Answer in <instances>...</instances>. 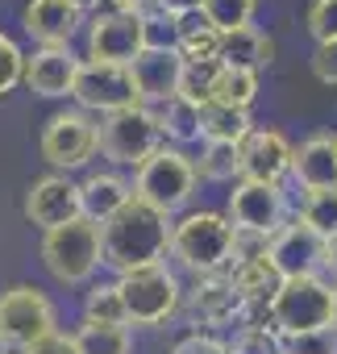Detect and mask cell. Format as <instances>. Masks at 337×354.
I'll list each match as a JSON object with an SVG mask.
<instances>
[{
  "label": "cell",
  "mask_w": 337,
  "mask_h": 354,
  "mask_svg": "<svg viewBox=\"0 0 337 354\" xmlns=\"http://www.w3.org/2000/svg\"><path fill=\"white\" fill-rule=\"evenodd\" d=\"M171 217L142 205L137 196L100 225V246H104V267L125 275V271H137V267H154V263H166L171 254Z\"/></svg>",
  "instance_id": "obj_1"
},
{
  "label": "cell",
  "mask_w": 337,
  "mask_h": 354,
  "mask_svg": "<svg viewBox=\"0 0 337 354\" xmlns=\"http://www.w3.org/2000/svg\"><path fill=\"white\" fill-rule=\"evenodd\" d=\"M171 254L192 275H221L233 263V225L225 213L192 209L171 225Z\"/></svg>",
  "instance_id": "obj_2"
},
{
  "label": "cell",
  "mask_w": 337,
  "mask_h": 354,
  "mask_svg": "<svg viewBox=\"0 0 337 354\" xmlns=\"http://www.w3.org/2000/svg\"><path fill=\"white\" fill-rule=\"evenodd\" d=\"M200 175L192 167V154H184L180 146H162L158 154H150L137 171H133V196L158 213H180L192 205Z\"/></svg>",
  "instance_id": "obj_3"
},
{
  "label": "cell",
  "mask_w": 337,
  "mask_h": 354,
  "mask_svg": "<svg viewBox=\"0 0 337 354\" xmlns=\"http://www.w3.org/2000/svg\"><path fill=\"white\" fill-rule=\"evenodd\" d=\"M42 267H46L50 279H59L63 288L88 283V279L104 267L100 225L88 221V217H75L71 225L46 230V234H42Z\"/></svg>",
  "instance_id": "obj_4"
},
{
  "label": "cell",
  "mask_w": 337,
  "mask_h": 354,
  "mask_svg": "<svg viewBox=\"0 0 337 354\" xmlns=\"http://www.w3.org/2000/svg\"><path fill=\"white\" fill-rule=\"evenodd\" d=\"M113 283H117V296H121V308H125V325H162L184 304V288H180L175 271L166 263L125 271Z\"/></svg>",
  "instance_id": "obj_5"
},
{
  "label": "cell",
  "mask_w": 337,
  "mask_h": 354,
  "mask_svg": "<svg viewBox=\"0 0 337 354\" xmlns=\"http://www.w3.org/2000/svg\"><path fill=\"white\" fill-rule=\"evenodd\" d=\"M267 308H271V329H275L279 337L329 329V321H333V283L320 279V275L283 279Z\"/></svg>",
  "instance_id": "obj_6"
},
{
  "label": "cell",
  "mask_w": 337,
  "mask_h": 354,
  "mask_svg": "<svg viewBox=\"0 0 337 354\" xmlns=\"http://www.w3.org/2000/svg\"><path fill=\"white\" fill-rule=\"evenodd\" d=\"M59 333V313L50 296L34 283H17L0 292V346L9 354H21L26 346Z\"/></svg>",
  "instance_id": "obj_7"
},
{
  "label": "cell",
  "mask_w": 337,
  "mask_h": 354,
  "mask_svg": "<svg viewBox=\"0 0 337 354\" xmlns=\"http://www.w3.org/2000/svg\"><path fill=\"white\" fill-rule=\"evenodd\" d=\"M100 129V154L117 167H142L150 154H158L166 146L162 138V125H158V113L154 109H125V113H113L104 121H96Z\"/></svg>",
  "instance_id": "obj_8"
},
{
  "label": "cell",
  "mask_w": 337,
  "mask_h": 354,
  "mask_svg": "<svg viewBox=\"0 0 337 354\" xmlns=\"http://www.w3.org/2000/svg\"><path fill=\"white\" fill-rule=\"evenodd\" d=\"M71 100L88 117L92 113L113 117V113H125V109H142V96H137V84H133L129 67L96 63V59H84L79 63L75 84H71Z\"/></svg>",
  "instance_id": "obj_9"
},
{
  "label": "cell",
  "mask_w": 337,
  "mask_h": 354,
  "mask_svg": "<svg viewBox=\"0 0 337 354\" xmlns=\"http://www.w3.org/2000/svg\"><path fill=\"white\" fill-rule=\"evenodd\" d=\"M38 150L63 175V171H75V167H88L92 162V154L100 150V129H96V121L88 113L63 109V113L46 117L42 138H38Z\"/></svg>",
  "instance_id": "obj_10"
},
{
  "label": "cell",
  "mask_w": 337,
  "mask_h": 354,
  "mask_svg": "<svg viewBox=\"0 0 337 354\" xmlns=\"http://www.w3.org/2000/svg\"><path fill=\"white\" fill-rule=\"evenodd\" d=\"M225 217L233 230H250V234H279L287 225V201L279 184H254V180H238L225 205Z\"/></svg>",
  "instance_id": "obj_11"
},
{
  "label": "cell",
  "mask_w": 337,
  "mask_h": 354,
  "mask_svg": "<svg viewBox=\"0 0 337 354\" xmlns=\"http://www.w3.org/2000/svg\"><path fill=\"white\" fill-rule=\"evenodd\" d=\"M267 259H271V267L279 271V279L320 275V267H325V238H320L316 230H308L300 217H291L279 234H271Z\"/></svg>",
  "instance_id": "obj_12"
},
{
  "label": "cell",
  "mask_w": 337,
  "mask_h": 354,
  "mask_svg": "<svg viewBox=\"0 0 337 354\" xmlns=\"http://www.w3.org/2000/svg\"><path fill=\"white\" fill-rule=\"evenodd\" d=\"M137 55H142V17L137 13L108 9V13L92 17V26H88V59L129 67Z\"/></svg>",
  "instance_id": "obj_13"
},
{
  "label": "cell",
  "mask_w": 337,
  "mask_h": 354,
  "mask_svg": "<svg viewBox=\"0 0 337 354\" xmlns=\"http://www.w3.org/2000/svg\"><path fill=\"white\" fill-rule=\"evenodd\" d=\"M291 142L279 129L254 125L242 142H238V162H242V180L254 184H283V175L291 171Z\"/></svg>",
  "instance_id": "obj_14"
},
{
  "label": "cell",
  "mask_w": 337,
  "mask_h": 354,
  "mask_svg": "<svg viewBox=\"0 0 337 354\" xmlns=\"http://www.w3.org/2000/svg\"><path fill=\"white\" fill-rule=\"evenodd\" d=\"M79 213V184L67 180V175H42V180L30 184L26 192V221L38 225L42 234L46 230H59V225H71Z\"/></svg>",
  "instance_id": "obj_15"
},
{
  "label": "cell",
  "mask_w": 337,
  "mask_h": 354,
  "mask_svg": "<svg viewBox=\"0 0 337 354\" xmlns=\"http://www.w3.org/2000/svg\"><path fill=\"white\" fill-rule=\"evenodd\" d=\"M79 63H84V59H75L71 46H38L34 55H26V75H21V84H26L34 96H46V100L71 96V84H75Z\"/></svg>",
  "instance_id": "obj_16"
},
{
  "label": "cell",
  "mask_w": 337,
  "mask_h": 354,
  "mask_svg": "<svg viewBox=\"0 0 337 354\" xmlns=\"http://www.w3.org/2000/svg\"><path fill=\"white\" fill-rule=\"evenodd\" d=\"M129 75L137 84V96L142 104H166L180 96V75H184V59L171 50H142L133 63H129Z\"/></svg>",
  "instance_id": "obj_17"
},
{
  "label": "cell",
  "mask_w": 337,
  "mask_h": 354,
  "mask_svg": "<svg viewBox=\"0 0 337 354\" xmlns=\"http://www.w3.org/2000/svg\"><path fill=\"white\" fill-rule=\"evenodd\" d=\"M188 313L196 325H229L242 321L246 300L238 296V288L229 283V275H196V288L188 292Z\"/></svg>",
  "instance_id": "obj_18"
},
{
  "label": "cell",
  "mask_w": 337,
  "mask_h": 354,
  "mask_svg": "<svg viewBox=\"0 0 337 354\" xmlns=\"http://www.w3.org/2000/svg\"><path fill=\"white\" fill-rule=\"evenodd\" d=\"M291 180L304 192H320L337 184V133H312L291 150Z\"/></svg>",
  "instance_id": "obj_19"
},
{
  "label": "cell",
  "mask_w": 337,
  "mask_h": 354,
  "mask_svg": "<svg viewBox=\"0 0 337 354\" xmlns=\"http://www.w3.org/2000/svg\"><path fill=\"white\" fill-rule=\"evenodd\" d=\"M21 21H26V34L38 46H71L84 17L67 5V0H30Z\"/></svg>",
  "instance_id": "obj_20"
},
{
  "label": "cell",
  "mask_w": 337,
  "mask_h": 354,
  "mask_svg": "<svg viewBox=\"0 0 337 354\" xmlns=\"http://www.w3.org/2000/svg\"><path fill=\"white\" fill-rule=\"evenodd\" d=\"M133 201V184L121 180L117 171H92L79 184V213L96 225H104L108 217H117L125 205Z\"/></svg>",
  "instance_id": "obj_21"
},
{
  "label": "cell",
  "mask_w": 337,
  "mask_h": 354,
  "mask_svg": "<svg viewBox=\"0 0 337 354\" xmlns=\"http://www.w3.org/2000/svg\"><path fill=\"white\" fill-rule=\"evenodd\" d=\"M217 63L238 67V71H262V67L275 63V38H267L258 26H242L233 34H221Z\"/></svg>",
  "instance_id": "obj_22"
},
{
  "label": "cell",
  "mask_w": 337,
  "mask_h": 354,
  "mask_svg": "<svg viewBox=\"0 0 337 354\" xmlns=\"http://www.w3.org/2000/svg\"><path fill=\"white\" fill-rule=\"evenodd\" d=\"M225 275H229V283L238 288V296L246 300V308H254V304H271V296H275V292H279V283H283L267 254L246 259V263H233Z\"/></svg>",
  "instance_id": "obj_23"
},
{
  "label": "cell",
  "mask_w": 337,
  "mask_h": 354,
  "mask_svg": "<svg viewBox=\"0 0 337 354\" xmlns=\"http://www.w3.org/2000/svg\"><path fill=\"white\" fill-rule=\"evenodd\" d=\"M175 34H180V59L184 63H209L221 50V34L204 21V13H180L175 17Z\"/></svg>",
  "instance_id": "obj_24"
},
{
  "label": "cell",
  "mask_w": 337,
  "mask_h": 354,
  "mask_svg": "<svg viewBox=\"0 0 337 354\" xmlns=\"http://www.w3.org/2000/svg\"><path fill=\"white\" fill-rule=\"evenodd\" d=\"M250 129H254V121L246 109H229L217 100L200 109V142H233L238 146Z\"/></svg>",
  "instance_id": "obj_25"
},
{
  "label": "cell",
  "mask_w": 337,
  "mask_h": 354,
  "mask_svg": "<svg viewBox=\"0 0 337 354\" xmlns=\"http://www.w3.org/2000/svg\"><path fill=\"white\" fill-rule=\"evenodd\" d=\"M196 175L209 184H233L242 180V162H238V146L233 142H204L200 154L192 158Z\"/></svg>",
  "instance_id": "obj_26"
},
{
  "label": "cell",
  "mask_w": 337,
  "mask_h": 354,
  "mask_svg": "<svg viewBox=\"0 0 337 354\" xmlns=\"http://www.w3.org/2000/svg\"><path fill=\"white\" fill-rule=\"evenodd\" d=\"M71 342H75V354H129L133 350L129 325H79Z\"/></svg>",
  "instance_id": "obj_27"
},
{
  "label": "cell",
  "mask_w": 337,
  "mask_h": 354,
  "mask_svg": "<svg viewBox=\"0 0 337 354\" xmlns=\"http://www.w3.org/2000/svg\"><path fill=\"white\" fill-rule=\"evenodd\" d=\"M154 113H158L162 138H171V142H180V146L200 142V109H196V104H188V100H180V96H175V100L158 104Z\"/></svg>",
  "instance_id": "obj_28"
},
{
  "label": "cell",
  "mask_w": 337,
  "mask_h": 354,
  "mask_svg": "<svg viewBox=\"0 0 337 354\" xmlns=\"http://www.w3.org/2000/svg\"><path fill=\"white\" fill-rule=\"evenodd\" d=\"M217 104H229V109H246L258 100V71H238V67H221L217 75V92H213Z\"/></svg>",
  "instance_id": "obj_29"
},
{
  "label": "cell",
  "mask_w": 337,
  "mask_h": 354,
  "mask_svg": "<svg viewBox=\"0 0 337 354\" xmlns=\"http://www.w3.org/2000/svg\"><path fill=\"white\" fill-rule=\"evenodd\" d=\"M217 75H221V63L209 59V63H184V75H180V100L204 109L213 104V92H217Z\"/></svg>",
  "instance_id": "obj_30"
},
{
  "label": "cell",
  "mask_w": 337,
  "mask_h": 354,
  "mask_svg": "<svg viewBox=\"0 0 337 354\" xmlns=\"http://www.w3.org/2000/svg\"><path fill=\"white\" fill-rule=\"evenodd\" d=\"M296 217L308 230H316L320 238H337V184L333 188H320V192H308Z\"/></svg>",
  "instance_id": "obj_31"
},
{
  "label": "cell",
  "mask_w": 337,
  "mask_h": 354,
  "mask_svg": "<svg viewBox=\"0 0 337 354\" xmlns=\"http://www.w3.org/2000/svg\"><path fill=\"white\" fill-rule=\"evenodd\" d=\"M254 9H258V0H200V13L217 34H233V30L250 26Z\"/></svg>",
  "instance_id": "obj_32"
},
{
  "label": "cell",
  "mask_w": 337,
  "mask_h": 354,
  "mask_svg": "<svg viewBox=\"0 0 337 354\" xmlns=\"http://www.w3.org/2000/svg\"><path fill=\"white\" fill-rule=\"evenodd\" d=\"M84 325H125L117 283H92L84 292Z\"/></svg>",
  "instance_id": "obj_33"
},
{
  "label": "cell",
  "mask_w": 337,
  "mask_h": 354,
  "mask_svg": "<svg viewBox=\"0 0 337 354\" xmlns=\"http://www.w3.org/2000/svg\"><path fill=\"white\" fill-rule=\"evenodd\" d=\"M142 50H166L180 55V34H175V17L171 13H142Z\"/></svg>",
  "instance_id": "obj_34"
},
{
  "label": "cell",
  "mask_w": 337,
  "mask_h": 354,
  "mask_svg": "<svg viewBox=\"0 0 337 354\" xmlns=\"http://www.w3.org/2000/svg\"><path fill=\"white\" fill-rule=\"evenodd\" d=\"M225 346H229V354H283V337L262 325H242L233 333V342H225Z\"/></svg>",
  "instance_id": "obj_35"
},
{
  "label": "cell",
  "mask_w": 337,
  "mask_h": 354,
  "mask_svg": "<svg viewBox=\"0 0 337 354\" xmlns=\"http://www.w3.org/2000/svg\"><path fill=\"white\" fill-rule=\"evenodd\" d=\"M21 75H26V50L0 30V100L21 84Z\"/></svg>",
  "instance_id": "obj_36"
},
{
  "label": "cell",
  "mask_w": 337,
  "mask_h": 354,
  "mask_svg": "<svg viewBox=\"0 0 337 354\" xmlns=\"http://www.w3.org/2000/svg\"><path fill=\"white\" fill-rule=\"evenodd\" d=\"M308 34L320 42H337V0H312L308 5Z\"/></svg>",
  "instance_id": "obj_37"
},
{
  "label": "cell",
  "mask_w": 337,
  "mask_h": 354,
  "mask_svg": "<svg viewBox=\"0 0 337 354\" xmlns=\"http://www.w3.org/2000/svg\"><path fill=\"white\" fill-rule=\"evenodd\" d=\"M283 354H337V333L333 329H312L283 337Z\"/></svg>",
  "instance_id": "obj_38"
},
{
  "label": "cell",
  "mask_w": 337,
  "mask_h": 354,
  "mask_svg": "<svg viewBox=\"0 0 337 354\" xmlns=\"http://www.w3.org/2000/svg\"><path fill=\"white\" fill-rule=\"evenodd\" d=\"M308 67H312V75H316L320 84H329V88H337V42H320V46L312 50V59H308Z\"/></svg>",
  "instance_id": "obj_39"
},
{
  "label": "cell",
  "mask_w": 337,
  "mask_h": 354,
  "mask_svg": "<svg viewBox=\"0 0 337 354\" xmlns=\"http://www.w3.org/2000/svg\"><path fill=\"white\" fill-rule=\"evenodd\" d=\"M171 354H229V346L221 337H213V333H188V337L175 342Z\"/></svg>",
  "instance_id": "obj_40"
},
{
  "label": "cell",
  "mask_w": 337,
  "mask_h": 354,
  "mask_svg": "<svg viewBox=\"0 0 337 354\" xmlns=\"http://www.w3.org/2000/svg\"><path fill=\"white\" fill-rule=\"evenodd\" d=\"M21 354H75V342H71V333H50V337L26 346Z\"/></svg>",
  "instance_id": "obj_41"
},
{
  "label": "cell",
  "mask_w": 337,
  "mask_h": 354,
  "mask_svg": "<svg viewBox=\"0 0 337 354\" xmlns=\"http://www.w3.org/2000/svg\"><path fill=\"white\" fill-rule=\"evenodd\" d=\"M113 9H121V13H154V9H162V0H108Z\"/></svg>",
  "instance_id": "obj_42"
},
{
  "label": "cell",
  "mask_w": 337,
  "mask_h": 354,
  "mask_svg": "<svg viewBox=\"0 0 337 354\" xmlns=\"http://www.w3.org/2000/svg\"><path fill=\"white\" fill-rule=\"evenodd\" d=\"M200 9V0H162V13H171V17H180V13H196Z\"/></svg>",
  "instance_id": "obj_43"
},
{
  "label": "cell",
  "mask_w": 337,
  "mask_h": 354,
  "mask_svg": "<svg viewBox=\"0 0 337 354\" xmlns=\"http://www.w3.org/2000/svg\"><path fill=\"white\" fill-rule=\"evenodd\" d=\"M325 271H333L337 279V238H325Z\"/></svg>",
  "instance_id": "obj_44"
},
{
  "label": "cell",
  "mask_w": 337,
  "mask_h": 354,
  "mask_svg": "<svg viewBox=\"0 0 337 354\" xmlns=\"http://www.w3.org/2000/svg\"><path fill=\"white\" fill-rule=\"evenodd\" d=\"M67 5H71V9H75L79 17H84V13H96V9L104 5V0H67Z\"/></svg>",
  "instance_id": "obj_45"
},
{
  "label": "cell",
  "mask_w": 337,
  "mask_h": 354,
  "mask_svg": "<svg viewBox=\"0 0 337 354\" xmlns=\"http://www.w3.org/2000/svg\"><path fill=\"white\" fill-rule=\"evenodd\" d=\"M329 329L337 333V283H333V321H329Z\"/></svg>",
  "instance_id": "obj_46"
},
{
  "label": "cell",
  "mask_w": 337,
  "mask_h": 354,
  "mask_svg": "<svg viewBox=\"0 0 337 354\" xmlns=\"http://www.w3.org/2000/svg\"><path fill=\"white\" fill-rule=\"evenodd\" d=\"M0 354H9V350H5V346H0Z\"/></svg>",
  "instance_id": "obj_47"
}]
</instances>
